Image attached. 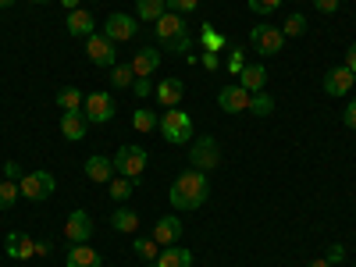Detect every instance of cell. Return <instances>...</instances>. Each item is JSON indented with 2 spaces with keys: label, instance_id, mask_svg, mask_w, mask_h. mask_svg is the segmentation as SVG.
<instances>
[{
  "label": "cell",
  "instance_id": "cell-1",
  "mask_svg": "<svg viewBox=\"0 0 356 267\" xmlns=\"http://www.w3.org/2000/svg\"><path fill=\"white\" fill-rule=\"evenodd\" d=\"M207 196H211V182H207V171H196V168L178 175L171 193H168L175 211H200L207 203Z\"/></svg>",
  "mask_w": 356,
  "mask_h": 267
},
{
  "label": "cell",
  "instance_id": "cell-2",
  "mask_svg": "<svg viewBox=\"0 0 356 267\" xmlns=\"http://www.w3.org/2000/svg\"><path fill=\"white\" fill-rule=\"evenodd\" d=\"M161 136L171 143V146H178V143H189L193 139V118L182 111V107H168L164 114H161Z\"/></svg>",
  "mask_w": 356,
  "mask_h": 267
},
{
  "label": "cell",
  "instance_id": "cell-3",
  "mask_svg": "<svg viewBox=\"0 0 356 267\" xmlns=\"http://www.w3.org/2000/svg\"><path fill=\"white\" fill-rule=\"evenodd\" d=\"M54 189H57V182H54L50 171H25V175L18 178V193H22L25 200H33V203L50 200Z\"/></svg>",
  "mask_w": 356,
  "mask_h": 267
},
{
  "label": "cell",
  "instance_id": "cell-4",
  "mask_svg": "<svg viewBox=\"0 0 356 267\" xmlns=\"http://www.w3.org/2000/svg\"><path fill=\"white\" fill-rule=\"evenodd\" d=\"M114 171L125 175V178H132V182H139V175L146 171V150H143V146H136V143L118 146V154H114Z\"/></svg>",
  "mask_w": 356,
  "mask_h": 267
},
{
  "label": "cell",
  "instance_id": "cell-5",
  "mask_svg": "<svg viewBox=\"0 0 356 267\" xmlns=\"http://www.w3.org/2000/svg\"><path fill=\"white\" fill-rule=\"evenodd\" d=\"M189 164H193L196 171L218 168V164H221V146H218V139H214V136H200V139L189 146Z\"/></svg>",
  "mask_w": 356,
  "mask_h": 267
},
{
  "label": "cell",
  "instance_id": "cell-6",
  "mask_svg": "<svg viewBox=\"0 0 356 267\" xmlns=\"http://www.w3.org/2000/svg\"><path fill=\"white\" fill-rule=\"evenodd\" d=\"M250 43H253V50L260 54V57H275V54H282V47H285V36H282V29H275V25H257L253 33H250Z\"/></svg>",
  "mask_w": 356,
  "mask_h": 267
},
{
  "label": "cell",
  "instance_id": "cell-7",
  "mask_svg": "<svg viewBox=\"0 0 356 267\" xmlns=\"http://www.w3.org/2000/svg\"><path fill=\"white\" fill-rule=\"evenodd\" d=\"M139 33V18L136 15H125V11H114L107 22H104V36L111 43H125Z\"/></svg>",
  "mask_w": 356,
  "mask_h": 267
},
{
  "label": "cell",
  "instance_id": "cell-8",
  "mask_svg": "<svg viewBox=\"0 0 356 267\" xmlns=\"http://www.w3.org/2000/svg\"><path fill=\"white\" fill-rule=\"evenodd\" d=\"M118 43H111L104 33H93L86 40V54H89V61L93 65H100V68H114L118 65V50H114Z\"/></svg>",
  "mask_w": 356,
  "mask_h": 267
},
{
  "label": "cell",
  "instance_id": "cell-9",
  "mask_svg": "<svg viewBox=\"0 0 356 267\" xmlns=\"http://www.w3.org/2000/svg\"><path fill=\"white\" fill-rule=\"evenodd\" d=\"M82 114L89 118V125H104L114 118V97L111 93H89L82 100Z\"/></svg>",
  "mask_w": 356,
  "mask_h": 267
},
{
  "label": "cell",
  "instance_id": "cell-10",
  "mask_svg": "<svg viewBox=\"0 0 356 267\" xmlns=\"http://www.w3.org/2000/svg\"><path fill=\"white\" fill-rule=\"evenodd\" d=\"M65 239H68L72 246L89 243V239H93V218H89L86 211H72L68 221H65Z\"/></svg>",
  "mask_w": 356,
  "mask_h": 267
},
{
  "label": "cell",
  "instance_id": "cell-11",
  "mask_svg": "<svg viewBox=\"0 0 356 267\" xmlns=\"http://www.w3.org/2000/svg\"><path fill=\"white\" fill-rule=\"evenodd\" d=\"M154 33H157V47L178 40V36H186V18L182 15H175V11H164L157 22H154Z\"/></svg>",
  "mask_w": 356,
  "mask_h": 267
},
{
  "label": "cell",
  "instance_id": "cell-12",
  "mask_svg": "<svg viewBox=\"0 0 356 267\" xmlns=\"http://www.w3.org/2000/svg\"><path fill=\"white\" fill-rule=\"evenodd\" d=\"M250 97L253 93H246L239 82H232V86H225L218 93V104H221L225 114H243V111H250Z\"/></svg>",
  "mask_w": 356,
  "mask_h": 267
},
{
  "label": "cell",
  "instance_id": "cell-13",
  "mask_svg": "<svg viewBox=\"0 0 356 267\" xmlns=\"http://www.w3.org/2000/svg\"><path fill=\"white\" fill-rule=\"evenodd\" d=\"M132 72H136V79H150L157 68H161V47H143V50H136V57H132Z\"/></svg>",
  "mask_w": 356,
  "mask_h": 267
},
{
  "label": "cell",
  "instance_id": "cell-14",
  "mask_svg": "<svg viewBox=\"0 0 356 267\" xmlns=\"http://www.w3.org/2000/svg\"><path fill=\"white\" fill-rule=\"evenodd\" d=\"M178 239H182V221H178L175 214L157 218V225H154V243H157V246H175Z\"/></svg>",
  "mask_w": 356,
  "mask_h": 267
},
{
  "label": "cell",
  "instance_id": "cell-15",
  "mask_svg": "<svg viewBox=\"0 0 356 267\" xmlns=\"http://www.w3.org/2000/svg\"><path fill=\"white\" fill-rule=\"evenodd\" d=\"M353 82H356V75L342 65V68H332L328 75H324V93L328 97H346L349 89H353Z\"/></svg>",
  "mask_w": 356,
  "mask_h": 267
},
{
  "label": "cell",
  "instance_id": "cell-16",
  "mask_svg": "<svg viewBox=\"0 0 356 267\" xmlns=\"http://www.w3.org/2000/svg\"><path fill=\"white\" fill-rule=\"evenodd\" d=\"M86 132H89V118L82 111H65L61 114V136L65 139L79 143V139H86Z\"/></svg>",
  "mask_w": 356,
  "mask_h": 267
},
{
  "label": "cell",
  "instance_id": "cell-17",
  "mask_svg": "<svg viewBox=\"0 0 356 267\" xmlns=\"http://www.w3.org/2000/svg\"><path fill=\"white\" fill-rule=\"evenodd\" d=\"M68 33L72 36H82V40H89L97 33V22H93V11H82V8H75V11H68Z\"/></svg>",
  "mask_w": 356,
  "mask_h": 267
},
{
  "label": "cell",
  "instance_id": "cell-18",
  "mask_svg": "<svg viewBox=\"0 0 356 267\" xmlns=\"http://www.w3.org/2000/svg\"><path fill=\"white\" fill-rule=\"evenodd\" d=\"M118 171H114V161L111 157H100V154H93L86 161V178L89 182H111Z\"/></svg>",
  "mask_w": 356,
  "mask_h": 267
},
{
  "label": "cell",
  "instance_id": "cell-19",
  "mask_svg": "<svg viewBox=\"0 0 356 267\" xmlns=\"http://www.w3.org/2000/svg\"><path fill=\"white\" fill-rule=\"evenodd\" d=\"M8 257H15V260H29V257H36V243L29 239L25 232H8Z\"/></svg>",
  "mask_w": 356,
  "mask_h": 267
},
{
  "label": "cell",
  "instance_id": "cell-20",
  "mask_svg": "<svg viewBox=\"0 0 356 267\" xmlns=\"http://www.w3.org/2000/svg\"><path fill=\"white\" fill-rule=\"evenodd\" d=\"M68 267H104V260L89 243H79L68 250Z\"/></svg>",
  "mask_w": 356,
  "mask_h": 267
},
{
  "label": "cell",
  "instance_id": "cell-21",
  "mask_svg": "<svg viewBox=\"0 0 356 267\" xmlns=\"http://www.w3.org/2000/svg\"><path fill=\"white\" fill-rule=\"evenodd\" d=\"M186 97V82L182 79H164L161 86H157V100H161V107H178V100Z\"/></svg>",
  "mask_w": 356,
  "mask_h": 267
},
{
  "label": "cell",
  "instance_id": "cell-22",
  "mask_svg": "<svg viewBox=\"0 0 356 267\" xmlns=\"http://www.w3.org/2000/svg\"><path fill=\"white\" fill-rule=\"evenodd\" d=\"M154 264H157V267H193V253L175 243V246H164Z\"/></svg>",
  "mask_w": 356,
  "mask_h": 267
},
{
  "label": "cell",
  "instance_id": "cell-23",
  "mask_svg": "<svg viewBox=\"0 0 356 267\" xmlns=\"http://www.w3.org/2000/svg\"><path fill=\"white\" fill-rule=\"evenodd\" d=\"M264 82H267L264 65H246V68L239 72V86L246 89V93H264Z\"/></svg>",
  "mask_w": 356,
  "mask_h": 267
},
{
  "label": "cell",
  "instance_id": "cell-24",
  "mask_svg": "<svg viewBox=\"0 0 356 267\" xmlns=\"http://www.w3.org/2000/svg\"><path fill=\"white\" fill-rule=\"evenodd\" d=\"M111 228H114V232L132 235V232L139 228V214H136V211H129V207H118V211L111 214Z\"/></svg>",
  "mask_w": 356,
  "mask_h": 267
},
{
  "label": "cell",
  "instance_id": "cell-25",
  "mask_svg": "<svg viewBox=\"0 0 356 267\" xmlns=\"http://www.w3.org/2000/svg\"><path fill=\"white\" fill-rule=\"evenodd\" d=\"M164 11H168L164 0H136V18L139 22H157Z\"/></svg>",
  "mask_w": 356,
  "mask_h": 267
},
{
  "label": "cell",
  "instance_id": "cell-26",
  "mask_svg": "<svg viewBox=\"0 0 356 267\" xmlns=\"http://www.w3.org/2000/svg\"><path fill=\"white\" fill-rule=\"evenodd\" d=\"M82 89L79 86H65V89H57V107L61 111H82Z\"/></svg>",
  "mask_w": 356,
  "mask_h": 267
},
{
  "label": "cell",
  "instance_id": "cell-27",
  "mask_svg": "<svg viewBox=\"0 0 356 267\" xmlns=\"http://www.w3.org/2000/svg\"><path fill=\"white\" fill-rule=\"evenodd\" d=\"M132 125H136V132H154V129L161 125V118H157L154 111H146V107H136Z\"/></svg>",
  "mask_w": 356,
  "mask_h": 267
},
{
  "label": "cell",
  "instance_id": "cell-28",
  "mask_svg": "<svg viewBox=\"0 0 356 267\" xmlns=\"http://www.w3.org/2000/svg\"><path fill=\"white\" fill-rule=\"evenodd\" d=\"M132 82H136L132 65H114V68H111V86H114V89H132Z\"/></svg>",
  "mask_w": 356,
  "mask_h": 267
},
{
  "label": "cell",
  "instance_id": "cell-29",
  "mask_svg": "<svg viewBox=\"0 0 356 267\" xmlns=\"http://www.w3.org/2000/svg\"><path fill=\"white\" fill-rule=\"evenodd\" d=\"M111 196L118 200V203H125L129 196H132V189H136V182H132V178H125V175H118V178H111Z\"/></svg>",
  "mask_w": 356,
  "mask_h": 267
},
{
  "label": "cell",
  "instance_id": "cell-30",
  "mask_svg": "<svg viewBox=\"0 0 356 267\" xmlns=\"http://www.w3.org/2000/svg\"><path fill=\"white\" fill-rule=\"evenodd\" d=\"M200 36H203V47L211 50V54H218V50H225V47H228V40L218 33L214 25H203V33H200Z\"/></svg>",
  "mask_w": 356,
  "mask_h": 267
},
{
  "label": "cell",
  "instance_id": "cell-31",
  "mask_svg": "<svg viewBox=\"0 0 356 267\" xmlns=\"http://www.w3.org/2000/svg\"><path fill=\"white\" fill-rule=\"evenodd\" d=\"M18 182H8V178H4V182H0V211H11V207L18 203Z\"/></svg>",
  "mask_w": 356,
  "mask_h": 267
},
{
  "label": "cell",
  "instance_id": "cell-32",
  "mask_svg": "<svg viewBox=\"0 0 356 267\" xmlns=\"http://www.w3.org/2000/svg\"><path fill=\"white\" fill-rule=\"evenodd\" d=\"M132 250H136V257H139V260H146V264H154V260L161 257V246H157L154 239H136V246H132Z\"/></svg>",
  "mask_w": 356,
  "mask_h": 267
},
{
  "label": "cell",
  "instance_id": "cell-33",
  "mask_svg": "<svg viewBox=\"0 0 356 267\" xmlns=\"http://www.w3.org/2000/svg\"><path fill=\"white\" fill-rule=\"evenodd\" d=\"M250 111H253L257 118H267V114L275 111V100L267 97V93H253V97H250Z\"/></svg>",
  "mask_w": 356,
  "mask_h": 267
},
{
  "label": "cell",
  "instance_id": "cell-34",
  "mask_svg": "<svg viewBox=\"0 0 356 267\" xmlns=\"http://www.w3.org/2000/svg\"><path fill=\"white\" fill-rule=\"evenodd\" d=\"M303 33H307V18L303 15H289L285 25H282V36L289 40V36H303Z\"/></svg>",
  "mask_w": 356,
  "mask_h": 267
},
{
  "label": "cell",
  "instance_id": "cell-35",
  "mask_svg": "<svg viewBox=\"0 0 356 267\" xmlns=\"http://www.w3.org/2000/svg\"><path fill=\"white\" fill-rule=\"evenodd\" d=\"M253 15H275L282 8V0H246Z\"/></svg>",
  "mask_w": 356,
  "mask_h": 267
},
{
  "label": "cell",
  "instance_id": "cell-36",
  "mask_svg": "<svg viewBox=\"0 0 356 267\" xmlns=\"http://www.w3.org/2000/svg\"><path fill=\"white\" fill-rule=\"evenodd\" d=\"M164 4H168V11H175V15H193L196 8H200V0H164Z\"/></svg>",
  "mask_w": 356,
  "mask_h": 267
},
{
  "label": "cell",
  "instance_id": "cell-37",
  "mask_svg": "<svg viewBox=\"0 0 356 267\" xmlns=\"http://www.w3.org/2000/svg\"><path fill=\"white\" fill-rule=\"evenodd\" d=\"M225 65H228V72H232L235 79H239V72L246 68V61H243V50H228V61H225Z\"/></svg>",
  "mask_w": 356,
  "mask_h": 267
},
{
  "label": "cell",
  "instance_id": "cell-38",
  "mask_svg": "<svg viewBox=\"0 0 356 267\" xmlns=\"http://www.w3.org/2000/svg\"><path fill=\"white\" fill-rule=\"evenodd\" d=\"M314 8H317L321 15H335V11L342 8V0H314Z\"/></svg>",
  "mask_w": 356,
  "mask_h": 267
},
{
  "label": "cell",
  "instance_id": "cell-39",
  "mask_svg": "<svg viewBox=\"0 0 356 267\" xmlns=\"http://www.w3.org/2000/svg\"><path fill=\"white\" fill-rule=\"evenodd\" d=\"M164 50H175V54H186V50H189V33H186V36H178V40H171V43H164Z\"/></svg>",
  "mask_w": 356,
  "mask_h": 267
},
{
  "label": "cell",
  "instance_id": "cell-40",
  "mask_svg": "<svg viewBox=\"0 0 356 267\" xmlns=\"http://www.w3.org/2000/svg\"><path fill=\"white\" fill-rule=\"evenodd\" d=\"M342 257H346V246H339V243H332V246H328V257H324V260H328V264L335 267V264H339Z\"/></svg>",
  "mask_w": 356,
  "mask_h": 267
},
{
  "label": "cell",
  "instance_id": "cell-41",
  "mask_svg": "<svg viewBox=\"0 0 356 267\" xmlns=\"http://www.w3.org/2000/svg\"><path fill=\"white\" fill-rule=\"evenodd\" d=\"M132 93H136L139 100L150 97V79H136V82H132Z\"/></svg>",
  "mask_w": 356,
  "mask_h": 267
},
{
  "label": "cell",
  "instance_id": "cell-42",
  "mask_svg": "<svg viewBox=\"0 0 356 267\" xmlns=\"http://www.w3.org/2000/svg\"><path fill=\"white\" fill-rule=\"evenodd\" d=\"M200 61H203V68H207V72H218V68H221V61H218V54H211V50H207V54L200 57Z\"/></svg>",
  "mask_w": 356,
  "mask_h": 267
},
{
  "label": "cell",
  "instance_id": "cell-43",
  "mask_svg": "<svg viewBox=\"0 0 356 267\" xmlns=\"http://www.w3.org/2000/svg\"><path fill=\"white\" fill-rule=\"evenodd\" d=\"M342 122H346L349 129H356V100H349V107L342 111Z\"/></svg>",
  "mask_w": 356,
  "mask_h": 267
},
{
  "label": "cell",
  "instance_id": "cell-44",
  "mask_svg": "<svg viewBox=\"0 0 356 267\" xmlns=\"http://www.w3.org/2000/svg\"><path fill=\"white\" fill-rule=\"evenodd\" d=\"M4 178H8V182H18V178H22V168H18L15 161H8V164H4Z\"/></svg>",
  "mask_w": 356,
  "mask_h": 267
},
{
  "label": "cell",
  "instance_id": "cell-45",
  "mask_svg": "<svg viewBox=\"0 0 356 267\" xmlns=\"http://www.w3.org/2000/svg\"><path fill=\"white\" fill-rule=\"evenodd\" d=\"M346 68H349V72L356 75V43H353V47L346 50Z\"/></svg>",
  "mask_w": 356,
  "mask_h": 267
},
{
  "label": "cell",
  "instance_id": "cell-46",
  "mask_svg": "<svg viewBox=\"0 0 356 267\" xmlns=\"http://www.w3.org/2000/svg\"><path fill=\"white\" fill-rule=\"evenodd\" d=\"M61 4H65L68 11H75V8H79V0H61Z\"/></svg>",
  "mask_w": 356,
  "mask_h": 267
},
{
  "label": "cell",
  "instance_id": "cell-47",
  "mask_svg": "<svg viewBox=\"0 0 356 267\" xmlns=\"http://www.w3.org/2000/svg\"><path fill=\"white\" fill-rule=\"evenodd\" d=\"M310 267H332V264H328V260H324V257H321V260H314Z\"/></svg>",
  "mask_w": 356,
  "mask_h": 267
},
{
  "label": "cell",
  "instance_id": "cell-48",
  "mask_svg": "<svg viewBox=\"0 0 356 267\" xmlns=\"http://www.w3.org/2000/svg\"><path fill=\"white\" fill-rule=\"evenodd\" d=\"M15 4V0H0V11H4V8H11Z\"/></svg>",
  "mask_w": 356,
  "mask_h": 267
},
{
  "label": "cell",
  "instance_id": "cell-49",
  "mask_svg": "<svg viewBox=\"0 0 356 267\" xmlns=\"http://www.w3.org/2000/svg\"><path fill=\"white\" fill-rule=\"evenodd\" d=\"M29 4H50V0H29Z\"/></svg>",
  "mask_w": 356,
  "mask_h": 267
},
{
  "label": "cell",
  "instance_id": "cell-50",
  "mask_svg": "<svg viewBox=\"0 0 356 267\" xmlns=\"http://www.w3.org/2000/svg\"><path fill=\"white\" fill-rule=\"evenodd\" d=\"M93 4H97V0H93Z\"/></svg>",
  "mask_w": 356,
  "mask_h": 267
}]
</instances>
